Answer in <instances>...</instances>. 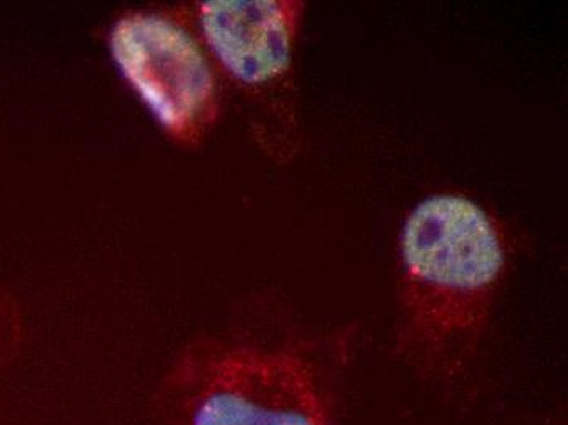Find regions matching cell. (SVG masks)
<instances>
[{
	"label": "cell",
	"mask_w": 568,
	"mask_h": 425,
	"mask_svg": "<svg viewBox=\"0 0 568 425\" xmlns=\"http://www.w3.org/2000/svg\"><path fill=\"white\" fill-rule=\"evenodd\" d=\"M359 327L251 311L190 341L152 393L155 425H345Z\"/></svg>",
	"instance_id": "cell-1"
},
{
	"label": "cell",
	"mask_w": 568,
	"mask_h": 425,
	"mask_svg": "<svg viewBox=\"0 0 568 425\" xmlns=\"http://www.w3.org/2000/svg\"><path fill=\"white\" fill-rule=\"evenodd\" d=\"M511 261L507 226L479 202L422 200L398 236L394 358L432 388H456L477 364Z\"/></svg>",
	"instance_id": "cell-2"
},
{
	"label": "cell",
	"mask_w": 568,
	"mask_h": 425,
	"mask_svg": "<svg viewBox=\"0 0 568 425\" xmlns=\"http://www.w3.org/2000/svg\"><path fill=\"white\" fill-rule=\"evenodd\" d=\"M193 19L224 92L247 115L252 140L284 164L300 151L297 50L306 3L300 0H200Z\"/></svg>",
	"instance_id": "cell-3"
},
{
	"label": "cell",
	"mask_w": 568,
	"mask_h": 425,
	"mask_svg": "<svg viewBox=\"0 0 568 425\" xmlns=\"http://www.w3.org/2000/svg\"><path fill=\"white\" fill-rule=\"evenodd\" d=\"M109 51L162 133L196 148L223 113L224 88L190 7H148L121 13Z\"/></svg>",
	"instance_id": "cell-4"
},
{
	"label": "cell",
	"mask_w": 568,
	"mask_h": 425,
	"mask_svg": "<svg viewBox=\"0 0 568 425\" xmlns=\"http://www.w3.org/2000/svg\"><path fill=\"white\" fill-rule=\"evenodd\" d=\"M23 317L16 300L0 289V368L12 362L22 345Z\"/></svg>",
	"instance_id": "cell-5"
}]
</instances>
